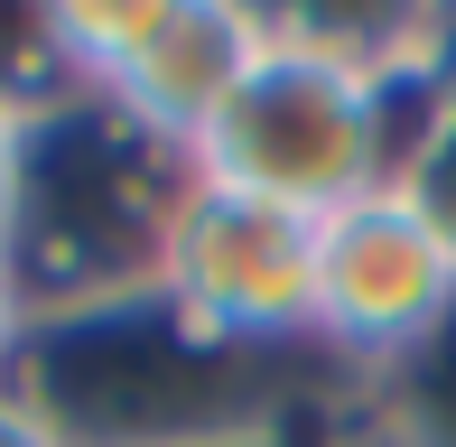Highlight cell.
Segmentation results:
<instances>
[{"label": "cell", "mask_w": 456, "mask_h": 447, "mask_svg": "<svg viewBox=\"0 0 456 447\" xmlns=\"http://www.w3.org/2000/svg\"><path fill=\"white\" fill-rule=\"evenodd\" d=\"M0 447H66L47 419H37V401L19 392V382H0Z\"/></svg>", "instance_id": "30bf717a"}, {"label": "cell", "mask_w": 456, "mask_h": 447, "mask_svg": "<svg viewBox=\"0 0 456 447\" xmlns=\"http://www.w3.org/2000/svg\"><path fill=\"white\" fill-rule=\"evenodd\" d=\"M19 345H28V298H19V280L0 271V382L19 373Z\"/></svg>", "instance_id": "8fae6325"}, {"label": "cell", "mask_w": 456, "mask_h": 447, "mask_svg": "<svg viewBox=\"0 0 456 447\" xmlns=\"http://www.w3.org/2000/svg\"><path fill=\"white\" fill-rule=\"evenodd\" d=\"M317 447H410V438H401V429H391V419H382V410H363V429H326Z\"/></svg>", "instance_id": "7c38bea8"}, {"label": "cell", "mask_w": 456, "mask_h": 447, "mask_svg": "<svg viewBox=\"0 0 456 447\" xmlns=\"http://www.w3.org/2000/svg\"><path fill=\"white\" fill-rule=\"evenodd\" d=\"M307 354H242L186 327L159 289L28 317L19 392L66 447H307Z\"/></svg>", "instance_id": "6da1fadb"}, {"label": "cell", "mask_w": 456, "mask_h": 447, "mask_svg": "<svg viewBox=\"0 0 456 447\" xmlns=\"http://www.w3.org/2000/svg\"><path fill=\"white\" fill-rule=\"evenodd\" d=\"M150 289L186 327L242 345V354L317 363V215L215 187V177H186Z\"/></svg>", "instance_id": "5b68a950"}, {"label": "cell", "mask_w": 456, "mask_h": 447, "mask_svg": "<svg viewBox=\"0 0 456 447\" xmlns=\"http://www.w3.org/2000/svg\"><path fill=\"white\" fill-rule=\"evenodd\" d=\"M456 317V242L410 187H372L317 224V363L382 392Z\"/></svg>", "instance_id": "8992f818"}, {"label": "cell", "mask_w": 456, "mask_h": 447, "mask_svg": "<svg viewBox=\"0 0 456 447\" xmlns=\"http://www.w3.org/2000/svg\"><path fill=\"white\" fill-rule=\"evenodd\" d=\"M0 103L19 121H47L66 103H85V75L66 56L56 10H0Z\"/></svg>", "instance_id": "52a82bcc"}, {"label": "cell", "mask_w": 456, "mask_h": 447, "mask_svg": "<svg viewBox=\"0 0 456 447\" xmlns=\"http://www.w3.org/2000/svg\"><path fill=\"white\" fill-rule=\"evenodd\" d=\"M428 103H438V85L382 93V85H363V75L326 66L317 47H298L271 19L261 66L233 85V103L205 121L186 168L215 177V187L271 196V206H298V215L326 224L336 206H354L372 187H401Z\"/></svg>", "instance_id": "3957f363"}, {"label": "cell", "mask_w": 456, "mask_h": 447, "mask_svg": "<svg viewBox=\"0 0 456 447\" xmlns=\"http://www.w3.org/2000/svg\"><path fill=\"white\" fill-rule=\"evenodd\" d=\"M401 187L419 196V215L456 242V28H447V66H438V103L419 121V150H410Z\"/></svg>", "instance_id": "ba28073f"}, {"label": "cell", "mask_w": 456, "mask_h": 447, "mask_svg": "<svg viewBox=\"0 0 456 447\" xmlns=\"http://www.w3.org/2000/svg\"><path fill=\"white\" fill-rule=\"evenodd\" d=\"M56 28L94 103L177 158L271 47V10L252 0H56Z\"/></svg>", "instance_id": "277c9868"}, {"label": "cell", "mask_w": 456, "mask_h": 447, "mask_svg": "<svg viewBox=\"0 0 456 447\" xmlns=\"http://www.w3.org/2000/svg\"><path fill=\"white\" fill-rule=\"evenodd\" d=\"M186 177L196 168L177 150H159L94 93L28 121V177H19V233H10V280L28 317L150 289Z\"/></svg>", "instance_id": "7a4b0ae2"}, {"label": "cell", "mask_w": 456, "mask_h": 447, "mask_svg": "<svg viewBox=\"0 0 456 447\" xmlns=\"http://www.w3.org/2000/svg\"><path fill=\"white\" fill-rule=\"evenodd\" d=\"M19 177H28V121L0 103V271H10V233H19Z\"/></svg>", "instance_id": "9c48e42d"}]
</instances>
